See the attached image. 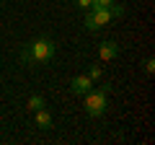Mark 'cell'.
Returning <instances> with one entry per match:
<instances>
[{"mask_svg":"<svg viewBox=\"0 0 155 145\" xmlns=\"http://www.w3.org/2000/svg\"><path fill=\"white\" fill-rule=\"evenodd\" d=\"M111 3H114V0H93V3H91V8H109Z\"/></svg>","mask_w":155,"mask_h":145,"instance_id":"10","label":"cell"},{"mask_svg":"<svg viewBox=\"0 0 155 145\" xmlns=\"http://www.w3.org/2000/svg\"><path fill=\"white\" fill-rule=\"evenodd\" d=\"M91 88H93V80H91L88 75H75V78L70 80V91L75 96H85Z\"/></svg>","mask_w":155,"mask_h":145,"instance_id":"4","label":"cell"},{"mask_svg":"<svg viewBox=\"0 0 155 145\" xmlns=\"http://www.w3.org/2000/svg\"><path fill=\"white\" fill-rule=\"evenodd\" d=\"M98 57L104 62L116 60V57H119V44H116V42H101L98 44Z\"/></svg>","mask_w":155,"mask_h":145,"instance_id":"5","label":"cell"},{"mask_svg":"<svg viewBox=\"0 0 155 145\" xmlns=\"http://www.w3.org/2000/svg\"><path fill=\"white\" fill-rule=\"evenodd\" d=\"M91 3H93V0H75V5H78V8H83V11H88Z\"/></svg>","mask_w":155,"mask_h":145,"instance_id":"12","label":"cell"},{"mask_svg":"<svg viewBox=\"0 0 155 145\" xmlns=\"http://www.w3.org/2000/svg\"><path fill=\"white\" fill-rule=\"evenodd\" d=\"M106 96H109L106 88H91L88 93H85V112H88V117H93V119L104 117V112H106Z\"/></svg>","mask_w":155,"mask_h":145,"instance_id":"2","label":"cell"},{"mask_svg":"<svg viewBox=\"0 0 155 145\" xmlns=\"http://www.w3.org/2000/svg\"><path fill=\"white\" fill-rule=\"evenodd\" d=\"M111 21H114V18H111L109 8H88V13H85V18H83V26L88 29V31H98V29L109 26Z\"/></svg>","mask_w":155,"mask_h":145,"instance_id":"3","label":"cell"},{"mask_svg":"<svg viewBox=\"0 0 155 145\" xmlns=\"http://www.w3.org/2000/svg\"><path fill=\"white\" fill-rule=\"evenodd\" d=\"M34 122H36L39 130H52V114L41 106V109H36V112H34Z\"/></svg>","mask_w":155,"mask_h":145,"instance_id":"6","label":"cell"},{"mask_svg":"<svg viewBox=\"0 0 155 145\" xmlns=\"http://www.w3.org/2000/svg\"><path fill=\"white\" fill-rule=\"evenodd\" d=\"M57 57V44L49 36H36L34 42H28L21 52V60L26 65H47Z\"/></svg>","mask_w":155,"mask_h":145,"instance_id":"1","label":"cell"},{"mask_svg":"<svg viewBox=\"0 0 155 145\" xmlns=\"http://www.w3.org/2000/svg\"><path fill=\"white\" fill-rule=\"evenodd\" d=\"M153 70H155V60L147 57V60H145V72H153Z\"/></svg>","mask_w":155,"mask_h":145,"instance_id":"11","label":"cell"},{"mask_svg":"<svg viewBox=\"0 0 155 145\" xmlns=\"http://www.w3.org/2000/svg\"><path fill=\"white\" fill-rule=\"evenodd\" d=\"M101 75H104V70H101V65H91V70H88V78L93 80H101Z\"/></svg>","mask_w":155,"mask_h":145,"instance_id":"9","label":"cell"},{"mask_svg":"<svg viewBox=\"0 0 155 145\" xmlns=\"http://www.w3.org/2000/svg\"><path fill=\"white\" fill-rule=\"evenodd\" d=\"M26 106H28V109H31V112H36V109H41V106H44V99H41V96H39V93H34V96H28Z\"/></svg>","mask_w":155,"mask_h":145,"instance_id":"7","label":"cell"},{"mask_svg":"<svg viewBox=\"0 0 155 145\" xmlns=\"http://www.w3.org/2000/svg\"><path fill=\"white\" fill-rule=\"evenodd\" d=\"M109 11H111V18H122L124 16V5H122V3H116V0L109 5Z\"/></svg>","mask_w":155,"mask_h":145,"instance_id":"8","label":"cell"}]
</instances>
